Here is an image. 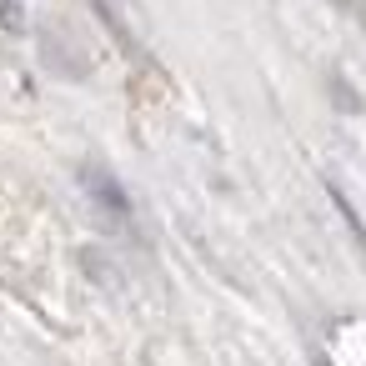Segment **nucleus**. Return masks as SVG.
Here are the masks:
<instances>
[{
    "mask_svg": "<svg viewBox=\"0 0 366 366\" xmlns=\"http://www.w3.org/2000/svg\"><path fill=\"white\" fill-rule=\"evenodd\" d=\"M0 31H11V36H21V31H26V11H21V0H0Z\"/></svg>",
    "mask_w": 366,
    "mask_h": 366,
    "instance_id": "nucleus-3",
    "label": "nucleus"
},
{
    "mask_svg": "<svg viewBox=\"0 0 366 366\" xmlns=\"http://www.w3.org/2000/svg\"><path fill=\"white\" fill-rule=\"evenodd\" d=\"M96 11L111 26V36L121 41V51L126 56H141V26L131 21V0H96Z\"/></svg>",
    "mask_w": 366,
    "mask_h": 366,
    "instance_id": "nucleus-2",
    "label": "nucleus"
},
{
    "mask_svg": "<svg viewBox=\"0 0 366 366\" xmlns=\"http://www.w3.org/2000/svg\"><path fill=\"white\" fill-rule=\"evenodd\" d=\"M76 181H81V191L91 196V206H96L106 221H116V226H126V221H131V196H126V186L116 181V171H106V166L86 161V166L76 171Z\"/></svg>",
    "mask_w": 366,
    "mask_h": 366,
    "instance_id": "nucleus-1",
    "label": "nucleus"
}]
</instances>
